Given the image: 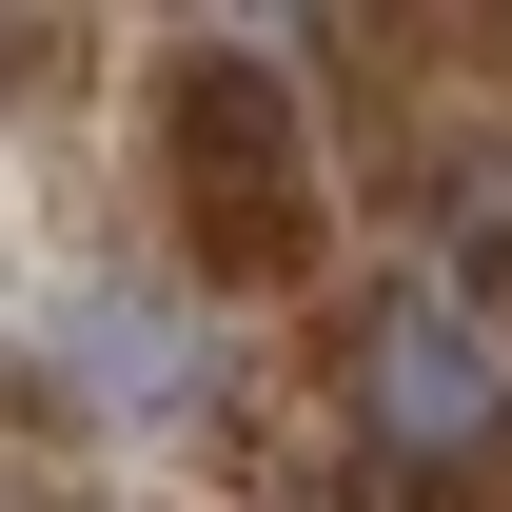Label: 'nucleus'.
Listing matches in <instances>:
<instances>
[{"label": "nucleus", "mask_w": 512, "mask_h": 512, "mask_svg": "<svg viewBox=\"0 0 512 512\" xmlns=\"http://www.w3.org/2000/svg\"><path fill=\"white\" fill-rule=\"evenodd\" d=\"M178 237L217 296H276V276H316V178H296V99L276 60H178Z\"/></svg>", "instance_id": "nucleus-1"}, {"label": "nucleus", "mask_w": 512, "mask_h": 512, "mask_svg": "<svg viewBox=\"0 0 512 512\" xmlns=\"http://www.w3.org/2000/svg\"><path fill=\"white\" fill-rule=\"evenodd\" d=\"M453 276H473V296H493V316H512V178L473 197V217H453Z\"/></svg>", "instance_id": "nucleus-3"}, {"label": "nucleus", "mask_w": 512, "mask_h": 512, "mask_svg": "<svg viewBox=\"0 0 512 512\" xmlns=\"http://www.w3.org/2000/svg\"><path fill=\"white\" fill-rule=\"evenodd\" d=\"M355 414H375L394 453H493L512 375H493V335H473V296H375V335H355Z\"/></svg>", "instance_id": "nucleus-2"}]
</instances>
